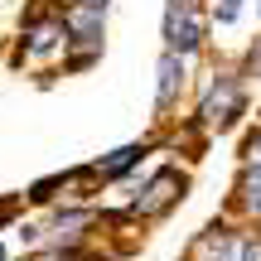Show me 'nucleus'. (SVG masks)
Wrapping results in <instances>:
<instances>
[{
    "instance_id": "9",
    "label": "nucleus",
    "mask_w": 261,
    "mask_h": 261,
    "mask_svg": "<svg viewBox=\"0 0 261 261\" xmlns=\"http://www.w3.org/2000/svg\"><path fill=\"white\" fill-rule=\"evenodd\" d=\"M150 145H121V150H112L107 160H97L92 165V174H102V179H121L126 169H136L140 165V155H145Z\"/></svg>"
},
{
    "instance_id": "10",
    "label": "nucleus",
    "mask_w": 261,
    "mask_h": 261,
    "mask_svg": "<svg viewBox=\"0 0 261 261\" xmlns=\"http://www.w3.org/2000/svg\"><path fill=\"white\" fill-rule=\"evenodd\" d=\"M73 179H77V169H73V174H48V179H39V184L29 189V198H34V203H48V198H54V189H68Z\"/></svg>"
},
{
    "instance_id": "14",
    "label": "nucleus",
    "mask_w": 261,
    "mask_h": 261,
    "mask_svg": "<svg viewBox=\"0 0 261 261\" xmlns=\"http://www.w3.org/2000/svg\"><path fill=\"white\" fill-rule=\"evenodd\" d=\"M0 261H5V247H0Z\"/></svg>"
},
{
    "instance_id": "8",
    "label": "nucleus",
    "mask_w": 261,
    "mask_h": 261,
    "mask_svg": "<svg viewBox=\"0 0 261 261\" xmlns=\"http://www.w3.org/2000/svg\"><path fill=\"white\" fill-rule=\"evenodd\" d=\"M237 208H242L247 218H256L261 223V165H242V174H237Z\"/></svg>"
},
{
    "instance_id": "4",
    "label": "nucleus",
    "mask_w": 261,
    "mask_h": 261,
    "mask_svg": "<svg viewBox=\"0 0 261 261\" xmlns=\"http://www.w3.org/2000/svg\"><path fill=\"white\" fill-rule=\"evenodd\" d=\"M63 29H68V44H77V48H102L107 10L92 5V0H73V5H63Z\"/></svg>"
},
{
    "instance_id": "1",
    "label": "nucleus",
    "mask_w": 261,
    "mask_h": 261,
    "mask_svg": "<svg viewBox=\"0 0 261 261\" xmlns=\"http://www.w3.org/2000/svg\"><path fill=\"white\" fill-rule=\"evenodd\" d=\"M247 116V83L242 73H213L203 87V102H198V126L208 130H232Z\"/></svg>"
},
{
    "instance_id": "2",
    "label": "nucleus",
    "mask_w": 261,
    "mask_h": 261,
    "mask_svg": "<svg viewBox=\"0 0 261 261\" xmlns=\"http://www.w3.org/2000/svg\"><path fill=\"white\" fill-rule=\"evenodd\" d=\"M203 34H208V15H203L198 0H165V29H160V39H165L169 54L194 58L203 48Z\"/></svg>"
},
{
    "instance_id": "5",
    "label": "nucleus",
    "mask_w": 261,
    "mask_h": 261,
    "mask_svg": "<svg viewBox=\"0 0 261 261\" xmlns=\"http://www.w3.org/2000/svg\"><path fill=\"white\" fill-rule=\"evenodd\" d=\"M24 54H54L58 44L68 48V29H63V10H58V15H24Z\"/></svg>"
},
{
    "instance_id": "13",
    "label": "nucleus",
    "mask_w": 261,
    "mask_h": 261,
    "mask_svg": "<svg viewBox=\"0 0 261 261\" xmlns=\"http://www.w3.org/2000/svg\"><path fill=\"white\" fill-rule=\"evenodd\" d=\"M242 77H256V83H261V34H256V44L247 48V63H242Z\"/></svg>"
},
{
    "instance_id": "7",
    "label": "nucleus",
    "mask_w": 261,
    "mask_h": 261,
    "mask_svg": "<svg viewBox=\"0 0 261 261\" xmlns=\"http://www.w3.org/2000/svg\"><path fill=\"white\" fill-rule=\"evenodd\" d=\"M232 237H237V232H227L223 223L203 227V232L194 237V247H189L184 261H227V252H232Z\"/></svg>"
},
{
    "instance_id": "6",
    "label": "nucleus",
    "mask_w": 261,
    "mask_h": 261,
    "mask_svg": "<svg viewBox=\"0 0 261 261\" xmlns=\"http://www.w3.org/2000/svg\"><path fill=\"white\" fill-rule=\"evenodd\" d=\"M155 112H169V107L179 102V92H184V77H189V58H179V54H160V68H155Z\"/></svg>"
},
{
    "instance_id": "3",
    "label": "nucleus",
    "mask_w": 261,
    "mask_h": 261,
    "mask_svg": "<svg viewBox=\"0 0 261 261\" xmlns=\"http://www.w3.org/2000/svg\"><path fill=\"white\" fill-rule=\"evenodd\" d=\"M184 198V174L179 169H155V174L145 179V189H140V198L130 203V213L136 218H160V213H169V208Z\"/></svg>"
},
{
    "instance_id": "11",
    "label": "nucleus",
    "mask_w": 261,
    "mask_h": 261,
    "mask_svg": "<svg viewBox=\"0 0 261 261\" xmlns=\"http://www.w3.org/2000/svg\"><path fill=\"white\" fill-rule=\"evenodd\" d=\"M97 54H102V48H77V54H68V58H63V68H68V73H83V68H92V63H97Z\"/></svg>"
},
{
    "instance_id": "12",
    "label": "nucleus",
    "mask_w": 261,
    "mask_h": 261,
    "mask_svg": "<svg viewBox=\"0 0 261 261\" xmlns=\"http://www.w3.org/2000/svg\"><path fill=\"white\" fill-rule=\"evenodd\" d=\"M237 15H242V0H213V19L218 24H237Z\"/></svg>"
}]
</instances>
